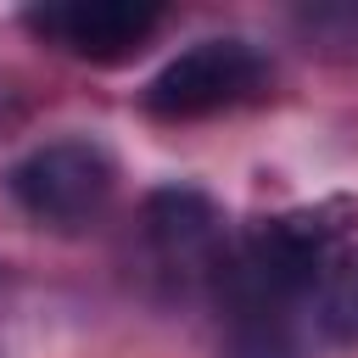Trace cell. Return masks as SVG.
<instances>
[{
	"instance_id": "obj_1",
	"label": "cell",
	"mask_w": 358,
	"mask_h": 358,
	"mask_svg": "<svg viewBox=\"0 0 358 358\" xmlns=\"http://www.w3.org/2000/svg\"><path fill=\"white\" fill-rule=\"evenodd\" d=\"M263 84H268V62L246 39H201L145 84V112L168 123H190L263 95Z\"/></svg>"
},
{
	"instance_id": "obj_2",
	"label": "cell",
	"mask_w": 358,
	"mask_h": 358,
	"mask_svg": "<svg viewBox=\"0 0 358 358\" xmlns=\"http://www.w3.org/2000/svg\"><path fill=\"white\" fill-rule=\"evenodd\" d=\"M112 157L95 140H50L39 151H28L11 168V190L22 201L28 218L50 224V229H78L90 224L106 196H112Z\"/></svg>"
},
{
	"instance_id": "obj_3",
	"label": "cell",
	"mask_w": 358,
	"mask_h": 358,
	"mask_svg": "<svg viewBox=\"0 0 358 358\" xmlns=\"http://www.w3.org/2000/svg\"><path fill=\"white\" fill-rule=\"evenodd\" d=\"M140 224H145V246H151L157 268L173 274V280H213L224 252H229L224 213L201 190H190V185L151 190Z\"/></svg>"
},
{
	"instance_id": "obj_4",
	"label": "cell",
	"mask_w": 358,
	"mask_h": 358,
	"mask_svg": "<svg viewBox=\"0 0 358 358\" xmlns=\"http://www.w3.org/2000/svg\"><path fill=\"white\" fill-rule=\"evenodd\" d=\"M157 22H162V11L145 0H67V6L28 11L34 34L56 39L62 50H73L84 62H129L134 50H145Z\"/></svg>"
},
{
	"instance_id": "obj_5",
	"label": "cell",
	"mask_w": 358,
	"mask_h": 358,
	"mask_svg": "<svg viewBox=\"0 0 358 358\" xmlns=\"http://www.w3.org/2000/svg\"><path fill=\"white\" fill-rule=\"evenodd\" d=\"M224 358H296V336L285 313H241L229 319Z\"/></svg>"
}]
</instances>
